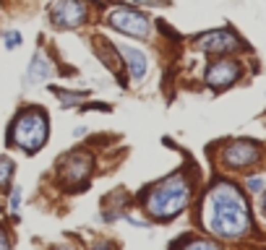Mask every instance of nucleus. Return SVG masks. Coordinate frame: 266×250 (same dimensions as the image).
I'll return each mask as SVG.
<instances>
[{
    "instance_id": "obj_1",
    "label": "nucleus",
    "mask_w": 266,
    "mask_h": 250,
    "mask_svg": "<svg viewBox=\"0 0 266 250\" xmlns=\"http://www.w3.org/2000/svg\"><path fill=\"white\" fill-rule=\"evenodd\" d=\"M201 221L206 232L222 237V240H240L251 232V211L248 201L240 193L237 185L219 180L214 183L204 198L201 206Z\"/></svg>"
},
{
    "instance_id": "obj_2",
    "label": "nucleus",
    "mask_w": 266,
    "mask_h": 250,
    "mask_svg": "<svg viewBox=\"0 0 266 250\" xmlns=\"http://www.w3.org/2000/svg\"><path fill=\"white\" fill-rule=\"evenodd\" d=\"M188 198H191V183L185 180L183 172H175L154 188H149V193L144 198V209L151 219L167 221L185 209Z\"/></svg>"
},
{
    "instance_id": "obj_3",
    "label": "nucleus",
    "mask_w": 266,
    "mask_h": 250,
    "mask_svg": "<svg viewBox=\"0 0 266 250\" xmlns=\"http://www.w3.org/2000/svg\"><path fill=\"white\" fill-rule=\"evenodd\" d=\"M44 141H47V115L37 107L21 109L11 125L8 144L21 146L24 151H37V149H42Z\"/></svg>"
},
{
    "instance_id": "obj_4",
    "label": "nucleus",
    "mask_w": 266,
    "mask_h": 250,
    "mask_svg": "<svg viewBox=\"0 0 266 250\" xmlns=\"http://www.w3.org/2000/svg\"><path fill=\"white\" fill-rule=\"evenodd\" d=\"M58 172L65 185H81L92 175V156L86 151H71L58 162Z\"/></svg>"
},
{
    "instance_id": "obj_5",
    "label": "nucleus",
    "mask_w": 266,
    "mask_h": 250,
    "mask_svg": "<svg viewBox=\"0 0 266 250\" xmlns=\"http://www.w3.org/2000/svg\"><path fill=\"white\" fill-rule=\"evenodd\" d=\"M107 24L123 34H130V37H149V29H151L149 18L133 8H115L107 16Z\"/></svg>"
},
{
    "instance_id": "obj_6",
    "label": "nucleus",
    "mask_w": 266,
    "mask_h": 250,
    "mask_svg": "<svg viewBox=\"0 0 266 250\" xmlns=\"http://www.w3.org/2000/svg\"><path fill=\"white\" fill-rule=\"evenodd\" d=\"M261 159V149L253 141H232L222 151V162L230 170H246Z\"/></svg>"
},
{
    "instance_id": "obj_7",
    "label": "nucleus",
    "mask_w": 266,
    "mask_h": 250,
    "mask_svg": "<svg viewBox=\"0 0 266 250\" xmlns=\"http://www.w3.org/2000/svg\"><path fill=\"white\" fill-rule=\"evenodd\" d=\"M198 47L211 55H225V52H235L240 47V39L230 29H217V32L198 37Z\"/></svg>"
},
{
    "instance_id": "obj_8",
    "label": "nucleus",
    "mask_w": 266,
    "mask_h": 250,
    "mask_svg": "<svg viewBox=\"0 0 266 250\" xmlns=\"http://www.w3.org/2000/svg\"><path fill=\"white\" fill-rule=\"evenodd\" d=\"M84 18H86V8L81 0H58L52 6V21L63 29H73L84 24Z\"/></svg>"
},
{
    "instance_id": "obj_9",
    "label": "nucleus",
    "mask_w": 266,
    "mask_h": 250,
    "mask_svg": "<svg viewBox=\"0 0 266 250\" xmlns=\"http://www.w3.org/2000/svg\"><path fill=\"white\" fill-rule=\"evenodd\" d=\"M237 78H240L237 60H217V63L209 65V71H206V84L211 89H217V92H219V89L232 86Z\"/></svg>"
},
{
    "instance_id": "obj_10",
    "label": "nucleus",
    "mask_w": 266,
    "mask_h": 250,
    "mask_svg": "<svg viewBox=\"0 0 266 250\" xmlns=\"http://www.w3.org/2000/svg\"><path fill=\"white\" fill-rule=\"evenodd\" d=\"M120 52H123L125 60H128L130 78H133V81H141V78L146 76V55L139 52V50H133V47H120Z\"/></svg>"
},
{
    "instance_id": "obj_11",
    "label": "nucleus",
    "mask_w": 266,
    "mask_h": 250,
    "mask_svg": "<svg viewBox=\"0 0 266 250\" xmlns=\"http://www.w3.org/2000/svg\"><path fill=\"white\" fill-rule=\"evenodd\" d=\"M94 50H97V55L102 58V63L110 68V71H118V68H120V63H118V52H115L113 44H110V39L97 37V39H94Z\"/></svg>"
},
{
    "instance_id": "obj_12",
    "label": "nucleus",
    "mask_w": 266,
    "mask_h": 250,
    "mask_svg": "<svg viewBox=\"0 0 266 250\" xmlns=\"http://www.w3.org/2000/svg\"><path fill=\"white\" fill-rule=\"evenodd\" d=\"M11 175H13V162L8 156H0V188L11 183Z\"/></svg>"
},
{
    "instance_id": "obj_13",
    "label": "nucleus",
    "mask_w": 266,
    "mask_h": 250,
    "mask_svg": "<svg viewBox=\"0 0 266 250\" xmlns=\"http://www.w3.org/2000/svg\"><path fill=\"white\" fill-rule=\"evenodd\" d=\"M172 245H191V247H217V242H209V240H180V242H172Z\"/></svg>"
},
{
    "instance_id": "obj_14",
    "label": "nucleus",
    "mask_w": 266,
    "mask_h": 250,
    "mask_svg": "<svg viewBox=\"0 0 266 250\" xmlns=\"http://www.w3.org/2000/svg\"><path fill=\"white\" fill-rule=\"evenodd\" d=\"M18 44H21V34H18V32H8V34H6V47H8V50H16Z\"/></svg>"
},
{
    "instance_id": "obj_15",
    "label": "nucleus",
    "mask_w": 266,
    "mask_h": 250,
    "mask_svg": "<svg viewBox=\"0 0 266 250\" xmlns=\"http://www.w3.org/2000/svg\"><path fill=\"white\" fill-rule=\"evenodd\" d=\"M248 190L251 193H261L263 190V177H251L248 180Z\"/></svg>"
},
{
    "instance_id": "obj_16",
    "label": "nucleus",
    "mask_w": 266,
    "mask_h": 250,
    "mask_svg": "<svg viewBox=\"0 0 266 250\" xmlns=\"http://www.w3.org/2000/svg\"><path fill=\"white\" fill-rule=\"evenodd\" d=\"M18 203H21V190L16 188V190L11 193V211H13V214L18 211Z\"/></svg>"
},
{
    "instance_id": "obj_17",
    "label": "nucleus",
    "mask_w": 266,
    "mask_h": 250,
    "mask_svg": "<svg viewBox=\"0 0 266 250\" xmlns=\"http://www.w3.org/2000/svg\"><path fill=\"white\" fill-rule=\"evenodd\" d=\"M0 247H11V237L6 235V227L0 224Z\"/></svg>"
},
{
    "instance_id": "obj_18",
    "label": "nucleus",
    "mask_w": 266,
    "mask_h": 250,
    "mask_svg": "<svg viewBox=\"0 0 266 250\" xmlns=\"http://www.w3.org/2000/svg\"><path fill=\"white\" fill-rule=\"evenodd\" d=\"M263 214H266V196H263Z\"/></svg>"
}]
</instances>
